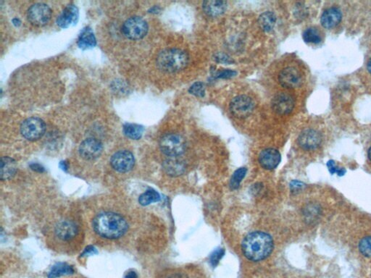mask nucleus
<instances>
[{"mask_svg":"<svg viewBox=\"0 0 371 278\" xmlns=\"http://www.w3.org/2000/svg\"><path fill=\"white\" fill-rule=\"evenodd\" d=\"M225 250L222 248H219L217 249L216 250L214 251L211 255L210 257H209V263H210L211 266L212 267H215L218 265V263L221 261V258L224 256Z\"/></svg>","mask_w":371,"mask_h":278,"instance_id":"30","label":"nucleus"},{"mask_svg":"<svg viewBox=\"0 0 371 278\" xmlns=\"http://www.w3.org/2000/svg\"><path fill=\"white\" fill-rule=\"evenodd\" d=\"M96 253H97V252H96V249H95L93 246H88V247L86 248L85 250H84V253L81 255V256H91V255H93L94 254Z\"/></svg>","mask_w":371,"mask_h":278,"instance_id":"35","label":"nucleus"},{"mask_svg":"<svg viewBox=\"0 0 371 278\" xmlns=\"http://www.w3.org/2000/svg\"><path fill=\"white\" fill-rule=\"evenodd\" d=\"M46 125L45 122L37 117L24 120L21 126V133L28 141H37L45 135Z\"/></svg>","mask_w":371,"mask_h":278,"instance_id":"6","label":"nucleus"},{"mask_svg":"<svg viewBox=\"0 0 371 278\" xmlns=\"http://www.w3.org/2000/svg\"><path fill=\"white\" fill-rule=\"evenodd\" d=\"M161 200V196L154 190H148L139 196V202L141 205L147 206L152 203L158 202Z\"/></svg>","mask_w":371,"mask_h":278,"instance_id":"26","label":"nucleus"},{"mask_svg":"<svg viewBox=\"0 0 371 278\" xmlns=\"http://www.w3.org/2000/svg\"><path fill=\"white\" fill-rule=\"evenodd\" d=\"M280 154L275 149H266L261 151L259 155V162L265 170H274L280 162Z\"/></svg>","mask_w":371,"mask_h":278,"instance_id":"15","label":"nucleus"},{"mask_svg":"<svg viewBox=\"0 0 371 278\" xmlns=\"http://www.w3.org/2000/svg\"><path fill=\"white\" fill-rule=\"evenodd\" d=\"M321 214V209L317 204H310L305 208L304 216L308 221H314L319 217Z\"/></svg>","mask_w":371,"mask_h":278,"instance_id":"29","label":"nucleus"},{"mask_svg":"<svg viewBox=\"0 0 371 278\" xmlns=\"http://www.w3.org/2000/svg\"><path fill=\"white\" fill-rule=\"evenodd\" d=\"M31 168L33 171H37V172H42L45 171L43 167L41 166L39 164H32L31 165Z\"/></svg>","mask_w":371,"mask_h":278,"instance_id":"37","label":"nucleus"},{"mask_svg":"<svg viewBox=\"0 0 371 278\" xmlns=\"http://www.w3.org/2000/svg\"><path fill=\"white\" fill-rule=\"evenodd\" d=\"M188 92L193 95L196 96V97H203L205 94V89L204 85L203 83L197 82L193 84L189 89H188Z\"/></svg>","mask_w":371,"mask_h":278,"instance_id":"31","label":"nucleus"},{"mask_svg":"<svg viewBox=\"0 0 371 278\" xmlns=\"http://www.w3.org/2000/svg\"><path fill=\"white\" fill-rule=\"evenodd\" d=\"M122 32L129 40H141L148 32V25L144 19L134 16L125 21L122 26Z\"/></svg>","mask_w":371,"mask_h":278,"instance_id":"5","label":"nucleus"},{"mask_svg":"<svg viewBox=\"0 0 371 278\" xmlns=\"http://www.w3.org/2000/svg\"><path fill=\"white\" fill-rule=\"evenodd\" d=\"M143 132H144V128L139 125L127 123L123 126V133L131 139L139 140L141 139Z\"/></svg>","mask_w":371,"mask_h":278,"instance_id":"24","label":"nucleus"},{"mask_svg":"<svg viewBox=\"0 0 371 278\" xmlns=\"http://www.w3.org/2000/svg\"><path fill=\"white\" fill-rule=\"evenodd\" d=\"M77 233H78V228L74 222L72 221H61L56 226V235L61 240H71L76 235Z\"/></svg>","mask_w":371,"mask_h":278,"instance_id":"16","label":"nucleus"},{"mask_svg":"<svg viewBox=\"0 0 371 278\" xmlns=\"http://www.w3.org/2000/svg\"><path fill=\"white\" fill-rule=\"evenodd\" d=\"M227 2L221 0H212L203 2V8L205 13L209 17H218L226 11Z\"/></svg>","mask_w":371,"mask_h":278,"instance_id":"19","label":"nucleus"},{"mask_svg":"<svg viewBox=\"0 0 371 278\" xmlns=\"http://www.w3.org/2000/svg\"><path fill=\"white\" fill-rule=\"evenodd\" d=\"M93 228L103 238L117 239L126 234L128 223L122 216L108 212L101 213L93 219Z\"/></svg>","mask_w":371,"mask_h":278,"instance_id":"2","label":"nucleus"},{"mask_svg":"<svg viewBox=\"0 0 371 278\" xmlns=\"http://www.w3.org/2000/svg\"><path fill=\"white\" fill-rule=\"evenodd\" d=\"M367 69L368 70H369V73L371 74V58L369 60V63H368Z\"/></svg>","mask_w":371,"mask_h":278,"instance_id":"40","label":"nucleus"},{"mask_svg":"<svg viewBox=\"0 0 371 278\" xmlns=\"http://www.w3.org/2000/svg\"><path fill=\"white\" fill-rule=\"evenodd\" d=\"M271 105L274 112L278 115H287L295 107V98L289 93H278L273 99Z\"/></svg>","mask_w":371,"mask_h":278,"instance_id":"11","label":"nucleus"},{"mask_svg":"<svg viewBox=\"0 0 371 278\" xmlns=\"http://www.w3.org/2000/svg\"><path fill=\"white\" fill-rule=\"evenodd\" d=\"M102 143L93 138L84 140L79 147L80 155L87 160L98 158L102 154Z\"/></svg>","mask_w":371,"mask_h":278,"instance_id":"12","label":"nucleus"},{"mask_svg":"<svg viewBox=\"0 0 371 278\" xmlns=\"http://www.w3.org/2000/svg\"><path fill=\"white\" fill-rule=\"evenodd\" d=\"M28 20L35 26H44L50 21L52 18V10L47 4L45 3H37L33 4L28 9L27 13Z\"/></svg>","mask_w":371,"mask_h":278,"instance_id":"8","label":"nucleus"},{"mask_svg":"<svg viewBox=\"0 0 371 278\" xmlns=\"http://www.w3.org/2000/svg\"><path fill=\"white\" fill-rule=\"evenodd\" d=\"M236 74V72L232 70H225L219 72L217 74V78H221V79H229V78L233 77Z\"/></svg>","mask_w":371,"mask_h":278,"instance_id":"33","label":"nucleus"},{"mask_svg":"<svg viewBox=\"0 0 371 278\" xmlns=\"http://www.w3.org/2000/svg\"><path fill=\"white\" fill-rule=\"evenodd\" d=\"M342 13L337 7L327 9L321 16V22L325 28H333L342 21Z\"/></svg>","mask_w":371,"mask_h":278,"instance_id":"17","label":"nucleus"},{"mask_svg":"<svg viewBox=\"0 0 371 278\" xmlns=\"http://www.w3.org/2000/svg\"><path fill=\"white\" fill-rule=\"evenodd\" d=\"M255 108L254 100L247 95L235 97L231 102L230 111L233 116L237 118H246L250 116Z\"/></svg>","mask_w":371,"mask_h":278,"instance_id":"7","label":"nucleus"},{"mask_svg":"<svg viewBox=\"0 0 371 278\" xmlns=\"http://www.w3.org/2000/svg\"><path fill=\"white\" fill-rule=\"evenodd\" d=\"M16 171L17 165L14 159L9 157H1L0 165V175L1 180H10L13 178L16 175Z\"/></svg>","mask_w":371,"mask_h":278,"instance_id":"20","label":"nucleus"},{"mask_svg":"<svg viewBox=\"0 0 371 278\" xmlns=\"http://www.w3.org/2000/svg\"><path fill=\"white\" fill-rule=\"evenodd\" d=\"M259 25L264 31H272L277 22V16L273 12L267 11L262 13L259 18Z\"/></svg>","mask_w":371,"mask_h":278,"instance_id":"22","label":"nucleus"},{"mask_svg":"<svg viewBox=\"0 0 371 278\" xmlns=\"http://www.w3.org/2000/svg\"><path fill=\"white\" fill-rule=\"evenodd\" d=\"M243 254L249 260L260 261L270 256L274 249L272 237L261 231L250 233L241 243Z\"/></svg>","mask_w":371,"mask_h":278,"instance_id":"1","label":"nucleus"},{"mask_svg":"<svg viewBox=\"0 0 371 278\" xmlns=\"http://www.w3.org/2000/svg\"><path fill=\"white\" fill-rule=\"evenodd\" d=\"M111 163L113 169L117 172H127L134 168L135 159L131 151L122 150L113 154Z\"/></svg>","mask_w":371,"mask_h":278,"instance_id":"10","label":"nucleus"},{"mask_svg":"<svg viewBox=\"0 0 371 278\" xmlns=\"http://www.w3.org/2000/svg\"><path fill=\"white\" fill-rule=\"evenodd\" d=\"M189 61L185 51L179 49H167L160 52L157 58L158 68L165 73H176L184 70Z\"/></svg>","mask_w":371,"mask_h":278,"instance_id":"3","label":"nucleus"},{"mask_svg":"<svg viewBox=\"0 0 371 278\" xmlns=\"http://www.w3.org/2000/svg\"><path fill=\"white\" fill-rule=\"evenodd\" d=\"M247 172V170L245 168H241L235 171L234 173L233 174L232 178H231V189H233V190H236V189H237L239 187L241 182L242 181L243 179L245 177Z\"/></svg>","mask_w":371,"mask_h":278,"instance_id":"27","label":"nucleus"},{"mask_svg":"<svg viewBox=\"0 0 371 278\" xmlns=\"http://www.w3.org/2000/svg\"><path fill=\"white\" fill-rule=\"evenodd\" d=\"M163 170L170 176H179L185 172L186 165L183 161L177 157H170L164 161Z\"/></svg>","mask_w":371,"mask_h":278,"instance_id":"18","label":"nucleus"},{"mask_svg":"<svg viewBox=\"0 0 371 278\" xmlns=\"http://www.w3.org/2000/svg\"><path fill=\"white\" fill-rule=\"evenodd\" d=\"M96 44L93 29L87 27L81 31L78 40V46L82 49H93Z\"/></svg>","mask_w":371,"mask_h":278,"instance_id":"21","label":"nucleus"},{"mask_svg":"<svg viewBox=\"0 0 371 278\" xmlns=\"http://www.w3.org/2000/svg\"><path fill=\"white\" fill-rule=\"evenodd\" d=\"M60 168H62V170L64 171H67L68 170V165L67 164H66V162H61L60 164Z\"/></svg>","mask_w":371,"mask_h":278,"instance_id":"39","label":"nucleus"},{"mask_svg":"<svg viewBox=\"0 0 371 278\" xmlns=\"http://www.w3.org/2000/svg\"><path fill=\"white\" fill-rule=\"evenodd\" d=\"M303 40L306 43H321L323 40V35L321 31L316 28H309L303 32Z\"/></svg>","mask_w":371,"mask_h":278,"instance_id":"25","label":"nucleus"},{"mask_svg":"<svg viewBox=\"0 0 371 278\" xmlns=\"http://www.w3.org/2000/svg\"><path fill=\"white\" fill-rule=\"evenodd\" d=\"M368 156H369V158L371 161V147L369 150V152H368Z\"/></svg>","mask_w":371,"mask_h":278,"instance_id":"41","label":"nucleus"},{"mask_svg":"<svg viewBox=\"0 0 371 278\" xmlns=\"http://www.w3.org/2000/svg\"><path fill=\"white\" fill-rule=\"evenodd\" d=\"M160 148L169 157H178L185 153L186 141L180 135L168 133L161 138Z\"/></svg>","mask_w":371,"mask_h":278,"instance_id":"4","label":"nucleus"},{"mask_svg":"<svg viewBox=\"0 0 371 278\" xmlns=\"http://www.w3.org/2000/svg\"><path fill=\"white\" fill-rule=\"evenodd\" d=\"M74 273L73 267L66 263H57L55 264L49 271L48 277L49 278H57L63 276L71 275Z\"/></svg>","mask_w":371,"mask_h":278,"instance_id":"23","label":"nucleus"},{"mask_svg":"<svg viewBox=\"0 0 371 278\" xmlns=\"http://www.w3.org/2000/svg\"><path fill=\"white\" fill-rule=\"evenodd\" d=\"M327 167H328V171L331 175L337 173L339 176H343L346 173V170L343 168H339L338 165H336L334 160L328 161V163H327Z\"/></svg>","mask_w":371,"mask_h":278,"instance_id":"32","label":"nucleus"},{"mask_svg":"<svg viewBox=\"0 0 371 278\" xmlns=\"http://www.w3.org/2000/svg\"><path fill=\"white\" fill-rule=\"evenodd\" d=\"M125 278H138L137 273L134 271H129L125 276Z\"/></svg>","mask_w":371,"mask_h":278,"instance_id":"38","label":"nucleus"},{"mask_svg":"<svg viewBox=\"0 0 371 278\" xmlns=\"http://www.w3.org/2000/svg\"><path fill=\"white\" fill-rule=\"evenodd\" d=\"M304 186L305 185L301 183V182L298 181V180H294V181H292L290 184L291 190L293 192H299V191L301 190L304 187Z\"/></svg>","mask_w":371,"mask_h":278,"instance_id":"34","label":"nucleus"},{"mask_svg":"<svg viewBox=\"0 0 371 278\" xmlns=\"http://www.w3.org/2000/svg\"><path fill=\"white\" fill-rule=\"evenodd\" d=\"M278 81L284 88H298L302 84L303 75L297 67H285L279 73Z\"/></svg>","mask_w":371,"mask_h":278,"instance_id":"9","label":"nucleus"},{"mask_svg":"<svg viewBox=\"0 0 371 278\" xmlns=\"http://www.w3.org/2000/svg\"><path fill=\"white\" fill-rule=\"evenodd\" d=\"M359 250L366 257L371 258V236L365 237L359 243Z\"/></svg>","mask_w":371,"mask_h":278,"instance_id":"28","label":"nucleus"},{"mask_svg":"<svg viewBox=\"0 0 371 278\" xmlns=\"http://www.w3.org/2000/svg\"><path fill=\"white\" fill-rule=\"evenodd\" d=\"M215 59H216L217 61L221 62V63H233V61H232V60H231L230 58H229V57L226 56V55H222V54H219V55H217V57L216 58H215Z\"/></svg>","mask_w":371,"mask_h":278,"instance_id":"36","label":"nucleus"},{"mask_svg":"<svg viewBox=\"0 0 371 278\" xmlns=\"http://www.w3.org/2000/svg\"><path fill=\"white\" fill-rule=\"evenodd\" d=\"M322 136L319 132L313 129H307L300 133L298 138L299 145L305 150H313L321 145Z\"/></svg>","mask_w":371,"mask_h":278,"instance_id":"13","label":"nucleus"},{"mask_svg":"<svg viewBox=\"0 0 371 278\" xmlns=\"http://www.w3.org/2000/svg\"><path fill=\"white\" fill-rule=\"evenodd\" d=\"M79 12L78 7L74 4H69L65 7L61 14L57 19V24L62 28L73 26L78 22Z\"/></svg>","mask_w":371,"mask_h":278,"instance_id":"14","label":"nucleus"}]
</instances>
